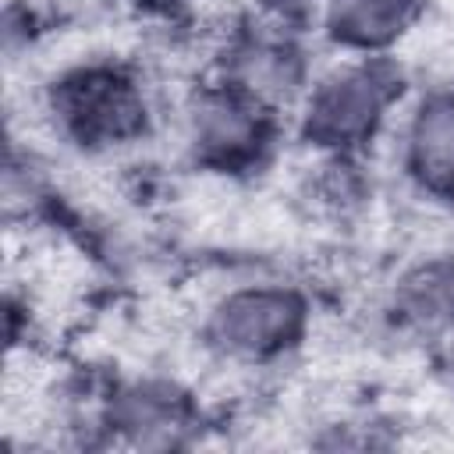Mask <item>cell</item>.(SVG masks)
<instances>
[{
    "label": "cell",
    "mask_w": 454,
    "mask_h": 454,
    "mask_svg": "<svg viewBox=\"0 0 454 454\" xmlns=\"http://www.w3.org/2000/svg\"><path fill=\"white\" fill-rule=\"evenodd\" d=\"M53 117L82 145H121L145 128V103L121 71L85 67L53 89Z\"/></svg>",
    "instance_id": "6da1fadb"
},
{
    "label": "cell",
    "mask_w": 454,
    "mask_h": 454,
    "mask_svg": "<svg viewBox=\"0 0 454 454\" xmlns=\"http://www.w3.org/2000/svg\"><path fill=\"white\" fill-rule=\"evenodd\" d=\"M305 323V305L287 287H238L220 298L209 316V337L223 355L270 358L294 344Z\"/></svg>",
    "instance_id": "7a4b0ae2"
},
{
    "label": "cell",
    "mask_w": 454,
    "mask_h": 454,
    "mask_svg": "<svg viewBox=\"0 0 454 454\" xmlns=\"http://www.w3.org/2000/svg\"><path fill=\"white\" fill-rule=\"evenodd\" d=\"M394 74L387 64H348L323 78L305 110V131L319 145H355L380 124L394 99Z\"/></svg>",
    "instance_id": "3957f363"
},
{
    "label": "cell",
    "mask_w": 454,
    "mask_h": 454,
    "mask_svg": "<svg viewBox=\"0 0 454 454\" xmlns=\"http://www.w3.org/2000/svg\"><path fill=\"white\" fill-rule=\"evenodd\" d=\"M255 92L245 85H213L188 103V138L202 160L238 163L259 153L266 142V114Z\"/></svg>",
    "instance_id": "277c9868"
},
{
    "label": "cell",
    "mask_w": 454,
    "mask_h": 454,
    "mask_svg": "<svg viewBox=\"0 0 454 454\" xmlns=\"http://www.w3.org/2000/svg\"><path fill=\"white\" fill-rule=\"evenodd\" d=\"M408 167L433 195L454 202V92L422 99L408 124Z\"/></svg>",
    "instance_id": "5b68a950"
},
{
    "label": "cell",
    "mask_w": 454,
    "mask_h": 454,
    "mask_svg": "<svg viewBox=\"0 0 454 454\" xmlns=\"http://www.w3.org/2000/svg\"><path fill=\"white\" fill-rule=\"evenodd\" d=\"M397 312L422 333L454 330V259H426L397 284Z\"/></svg>",
    "instance_id": "8992f818"
},
{
    "label": "cell",
    "mask_w": 454,
    "mask_h": 454,
    "mask_svg": "<svg viewBox=\"0 0 454 454\" xmlns=\"http://www.w3.org/2000/svg\"><path fill=\"white\" fill-rule=\"evenodd\" d=\"M419 0H333L330 4V32L358 50L387 46L404 32Z\"/></svg>",
    "instance_id": "52a82bcc"
}]
</instances>
